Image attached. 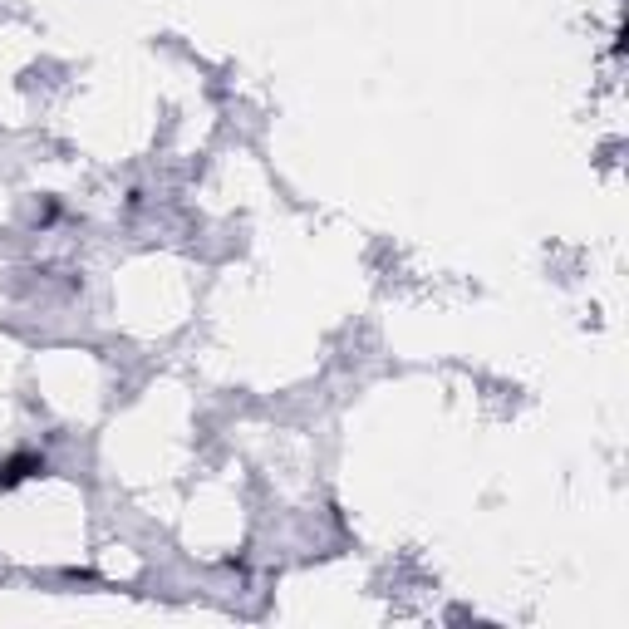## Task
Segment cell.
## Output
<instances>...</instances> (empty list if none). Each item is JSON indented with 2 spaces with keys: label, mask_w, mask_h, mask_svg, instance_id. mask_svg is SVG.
I'll return each mask as SVG.
<instances>
[{
  "label": "cell",
  "mask_w": 629,
  "mask_h": 629,
  "mask_svg": "<svg viewBox=\"0 0 629 629\" xmlns=\"http://www.w3.org/2000/svg\"><path fill=\"white\" fill-rule=\"evenodd\" d=\"M35 472H45V462L35 458V453H20V458L0 462V492L15 487V482H25V477H35Z\"/></svg>",
  "instance_id": "obj_1"
}]
</instances>
